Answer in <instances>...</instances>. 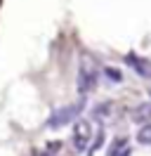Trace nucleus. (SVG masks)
I'll use <instances>...</instances> for the list:
<instances>
[{
    "instance_id": "obj_8",
    "label": "nucleus",
    "mask_w": 151,
    "mask_h": 156,
    "mask_svg": "<svg viewBox=\"0 0 151 156\" xmlns=\"http://www.w3.org/2000/svg\"><path fill=\"white\" fill-rule=\"evenodd\" d=\"M104 73L111 78V80H121V76H118V71H116V69H109V66H106V69H104Z\"/></svg>"
},
{
    "instance_id": "obj_7",
    "label": "nucleus",
    "mask_w": 151,
    "mask_h": 156,
    "mask_svg": "<svg viewBox=\"0 0 151 156\" xmlns=\"http://www.w3.org/2000/svg\"><path fill=\"white\" fill-rule=\"evenodd\" d=\"M137 142H139V144L151 147V123L139 126V130H137Z\"/></svg>"
},
{
    "instance_id": "obj_2",
    "label": "nucleus",
    "mask_w": 151,
    "mask_h": 156,
    "mask_svg": "<svg viewBox=\"0 0 151 156\" xmlns=\"http://www.w3.org/2000/svg\"><path fill=\"white\" fill-rule=\"evenodd\" d=\"M80 111H83V102H76V104L61 107V109H57V111H52V116L45 121V126L47 128H61V126H66V123L76 121Z\"/></svg>"
},
{
    "instance_id": "obj_3",
    "label": "nucleus",
    "mask_w": 151,
    "mask_h": 156,
    "mask_svg": "<svg viewBox=\"0 0 151 156\" xmlns=\"http://www.w3.org/2000/svg\"><path fill=\"white\" fill-rule=\"evenodd\" d=\"M90 142H92V126H90V121H78L76 128H73V147H76V151L90 149Z\"/></svg>"
},
{
    "instance_id": "obj_5",
    "label": "nucleus",
    "mask_w": 151,
    "mask_h": 156,
    "mask_svg": "<svg viewBox=\"0 0 151 156\" xmlns=\"http://www.w3.org/2000/svg\"><path fill=\"white\" fill-rule=\"evenodd\" d=\"M109 156H130V149H128V144H125V137L113 140L111 149H109Z\"/></svg>"
},
{
    "instance_id": "obj_4",
    "label": "nucleus",
    "mask_w": 151,
    "mask_h": 156,
    "mask_svg": "<svg viewBox=\"0 0 151 156\" xmlns=\"http://www.w3.org/2000/svg\"><path fill=\"white\" fill-rule=\"evenodd\" d=\"M125 62L130 64L139 76H144V78H151V62L149 59H144V57H139V55H135V52H130L128 57H125Z\"/></svg>"
},
{
    "instance_id": "obj_1",
    "label": "nucleus",
    "mask_w": 151,
    "mask_h": 156,
    "mask_svg": "<svg viewBox=\"0 0 151 156\" xmlns=\"http://www.w3.org/2000/svg\"><path fill=\"white\" fill-rule=\"evenodd\" d=\"M97 80H99V66H97V62H94L92 57L85 55V57L80 59V69H78V92H80V95L92 92L94 85H97Z\"/></svg>"
},
{
    "instance_id": "obj_6",
    "label": "nucleus",
    "mask_w": 151,
    "mask_h": 156,
    "mask_svg": "<svg viewBox=\"0 0 151 156\" xmlns=\"http://www.w3.org/2000/svg\"><path fill=\"white\" fill-rule=\"evenodd\" d=\"M132 118H135L137 123H149V118H151V102H149V104H144V107H137L135 111H132Z\"/></svg>"
}]
</instances>
